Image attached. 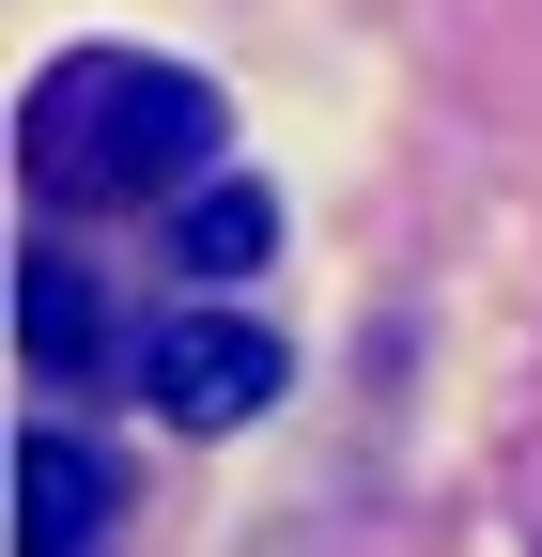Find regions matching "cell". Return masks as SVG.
<instances>
[{
  "label": "cell",
  "instance_id": "6da1fadb",
  "mask_svg": "<svg viewBox=\"0 0 542 557\" xmlns=\"http://www.w3.org/2000/svg\"><path fill=\"white\" fill-rule=\"evenodd\" d=\"M16 156L62 218H140V201H186V171L218 156V94L186 62H140V47H62L32 78Z\"/></svg>",
  "mask_w": 542,
  "mask_h": 557
},
{
  "label": "cell",
  "instance_id": "5b68a950",
  "mask_svg": "<svg viewBox=\"0 0 542 557\" xmlns=\"http://www.w3.org/2000/svg\"><path fill=\"white\" fill-rule=\"evenodd\" d=\"M263 248H280V201H263L248 171H218V186L171 218V263H186V278H248Z\"/></svg>",
  "mask_w": 542,
  "mask_h": 557
},
{
  "label": "cell",
  "instance_id": "7a4b0ae2",
  "mask_svg": "<svg viewBox=\"0 0 542 557\" xmlns=\"http://www.w3.org/2000/svg\"><path fill=\"white\" fill-rule=\"evenodd\" d=\"M280 372H295V357H280L263 325H233V310H171V325L140 341V387H156L171 434H233V418H263Z\"/></svg>",
  "mask_w": 542,
  "mask_h": 557
},
{
  "label": "cell",
  "instance_id": "3957f363",
  "mask_svg": "<svg viewBox=\"0 0 542 557\" xmlns=\"http://www.w3.org/2000/svg\"><path fill=\"white\" fill-rule=\"evenodd\" d=\"M109 511H124V480H109V449L94 434H47L16 449V557H109Z\"/></svg>",
  "mask_w": 542,
  "mask_h": 557
},
{
  "label": "cell",
  "instance_id": "277c9868",
  "mask_svg": "<svg viewBox=\"0 0 542 557\" xmlns=\"http://www.w3.org/2000/svg\"><path fill=\"white\" fill-rule=\"evenodd\" d=\"M16 341H32V372H62V387L109 357V310H94L78 248H32V263H16Z\"/></svg>",
  "mask_w": 542,
  "mask_h": 557
}]
</instances>
